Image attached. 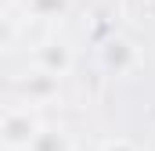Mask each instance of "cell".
I'll return each instance as SVG.
<instances>
[{
  "label": "cell",
  "mask_w": 155,
  "mask_h": 151,
  "mask_svg": "<svg viewBox=\"0 0 155 151\" xmlns=\"http://www.w3.org/2000/svg\"><path fill=\"white\" fill-rule=\"evenodd\" d=\"M40 133H43V126H40L36 112H33L29 104L7 108V115H4V144H7V151H22V148H33Z\"/></svg>",
  "instance_id": "1"
},
{
  "label": "cell",
  "mask_w": 155,
  "mask_h": 151,
  "mask_svg": "<svg viewBox=\"0 0 155 151\" xmlns=\"http://www.w3.org/2000/svg\"><path fill=\"white\" fill-rule=\"evenodd\" d=\"M36 65H40V72L61 79V76L72 69V54H69V47H61V43H47V47L36 50Z\"/></svg>",
  "instance_id": "2"
},
{
  "label": "cell",
  "mask_w": 155,
  "mask_h": 151,
  "mask_svg": "<svg viewBox=\"0 0 155 151\" xmlns=\"http://www.w3.org/2000/svg\"><path fill=\"white\" fill-rule=\"evenodd\" d=\"M29 151H69V140H65L58 130H43V133L36 137V144H33Z\"/></svg>",
  "instance_id": "3"
},
{
  "label": "cell",
  "mask_w": 155,
  "mask_h": 151,
  "mask_svg": "<svg viewBox=\"0 0 155 151\" xmlns=\"http://www.w3.org/2000/svg\"><path fill=\"white\" fill-rule=\"evenodd\" d=\"M101 151H137V148H134L126 137H116V140H108V144H105Z\"/></svg>",
  "instance_id": "4"
}]
</instances>
